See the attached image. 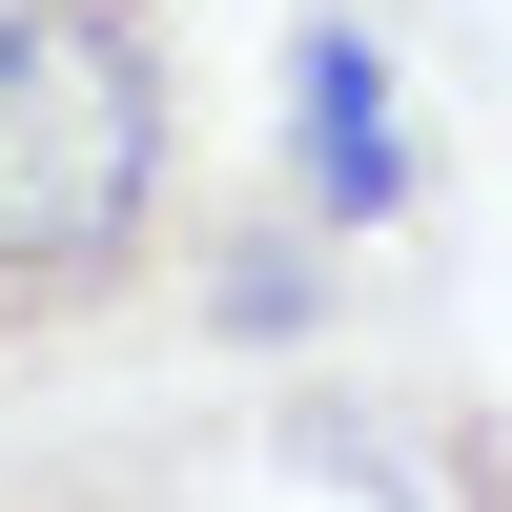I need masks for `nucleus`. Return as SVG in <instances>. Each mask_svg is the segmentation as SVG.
I'll return each mask as SVG.
<instances>
[{"label": "nucleus", "instance_id": "f03ea898", "mask_svg": "<svg viewBox=\"0 0 512 512\" xmlns=\"http://www.w3.org/2000/svg\"><path fill=\"white\" fill-rule=\"evenodd\" d=\"M287 205H308L328 246L410 205V103H390V41H369V21H308V41H287Z\"/></svg>", "mask_w": 512, "mask_h": 512}, {"label": "nucleus", "instance_id": "f257e3e1", "mask_svg": "<svg viewBox=\"0 0 512 512\" xmlns=\"http://www.w3.org/2000/svg\"><path fill=\"white\" fill-rule=\"evenodd\" d=\"M205 267L185 0H0V390Z\"/></svg>", "mask_w": 512, "mask_h": 512}, {"label": "nucleus", "instance_id": "7ed1b4c3", "mask_svg": "<svg viewBox=\"0 0 512 512\" xmlns=\"http://www.w3.org/2000/svg\"><path fill=\"white\" fill-rule=\"evenodd\" d=\"M431 512H512V410H451V451H431Z\"/></svg>", "mask_w": 512, "mask_h": 512}]
</instances>
